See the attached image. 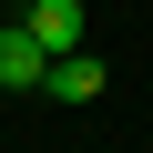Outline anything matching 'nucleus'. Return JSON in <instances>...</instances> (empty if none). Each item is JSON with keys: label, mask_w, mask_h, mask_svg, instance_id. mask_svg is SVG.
<instances>
[{"label": "nucleus", "mask_w": 153, "mask_h": 153, "mask_svg": "<svg viewBox=\"0 0 153 153\" xmlns=\"http://www.w3.org/2000/svg\"><path fill=\"white\" fill-rule=\"evenodd\" d=\"M41 71H51V51L31 31H0V92H41Z\"/></svg>", "instance_id": "3"}, {"label": "nucleus", "mask_w": 153, "mask_h": 153, "mask_svg": "<svg viewBox=\"0 0 153 153\" xmlns=\"http://www.w3.org/2000/svg\"><path fill=\"white\" fill-rule=\"evenodd\" d=\"M41 92H51V102L71 112V102H102V92H112V71H102L92 51H51V71H41Z\"/></svg>", "instance_id": "1"}, {"label": "nucleus", "mask_w": 153, "mask_h": 153, "mask_svg": "<svg viewBox=\"0 0 153 153\" xmlns=\"http://www.w3.org/2000/svg\"><path fill=\"white\" fill-rule=\"evenodd\" d=\"M21 31H31L41 51H82V0H31Z\"/></svg>", "instance_id": "2"}]
</instances>
